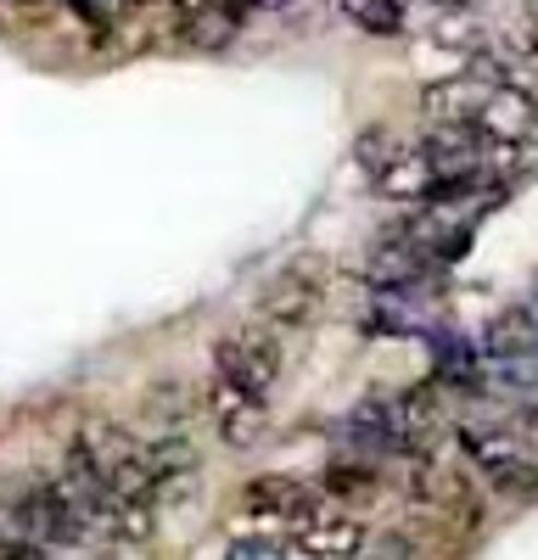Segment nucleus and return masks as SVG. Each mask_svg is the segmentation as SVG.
Wrapping results in <instances>:
<instances>
[{
	"mask_svg": "<svg viewBox=\"0 0 538 560\" xmlns=\"http://www.w3.org/2000/svg\"><path fill=\"white\" fill-rule=\"evenodd\" d=\"M68 459H79L90 477L118 499H157V471H152V448L134 438L118 420H84Z\"/></svg>",
	"mask_w": 538,
	"mask_h": 560,
	"instance_id": "obj_1",
	"label": "nucleus"
},
{
	"mask_svg": "<svg viewBox=\"0 0 538 560\" xmlns=\"http://www.w3.org/2000/svg\"><path fill=\"white\" fill-rule=\"evenodd\" d=\"M460 454L482 471V482L505 499H538V459L493 427H460Z\"/></svg>",
	"mask_w": 538,
	"mask_h": 560,
	"instance_id": "obj_2",
	"label": "nucleus"
},
{
	"mask_svg": "<svg viewBox=\"0 0 538 560\" xmlns=\"http://www.w3.org/2000/svg\"><path fill=\"white\" fill-rule=\"evenodd\" d=\"M213 364H219V376H231V382H242L253 393H269L281 382V370H286V342L269 331V319L264 325H242V331L213 342Z\"/></svg>",
	"mask_w": 538,
	"mask_h": 560,
	"instance_id": "obj_3",
	"label": "nucleus"
},
{
	"mask_svg": "<svg viewBox=\"0 0 538 560\" xmlns=\"http://www.w3.org/2000/svg\"><path fill=\"white\" fill-rule=\"evenodd\" d=\"M320 298H326V264L314 258V253H303L286 269L269 275L258 308H264L269 325H308L314 314H320Z\"/></svg>",
	"mask_w": 538,
	"mask_h": 560,
	"instance_id": "obj_4",
	"label": "nucleus"
},
{
	"mask_svg": "<svg viewBox=\"0 0 538 560\" xmlns=\"http://www.w3.org/2000/svg\"><path fill=\"white\" fill-rule=\"evenodd\" d=\"M202 409H208V420H213V432H219L224 448H253L264 438V427H269L264 393H253V387H242L231 376H219V370H213V382L202 387Z\"/></svg>",
	"mask_w": 538,
	"mask_h": 560,
	"instance_id": "obj_5",
	"label": "nucleus"
},
{
	"mask_svg": "<svg viewBox=\"0 0 538 560\" xmlns=\"http://www.w3.org/2000/svg\"><path fill=\"white\" fill-rule=\"evenodd\" d=\"M242 504L258 522H292V527H308L314 516H326L320 493H314L308 482H297V477H253L242 488Z\"/></svg>",
	"mask_w": 538,
	"mask_h": 560,
	"instance_id": "obj_6",
	"label": "nucleus"
},
{
	"mask_svg": "<svg viewBox=\"0 0 538 560\" xmlns=\"http://www.w3.org/2000/svg\"><path fill=\"white\" fill-rule=\"evenodd\" d=\"M471 129H482L493 140H533L538 135V96L533 90H516L511 79H500L488 90V102H482Z\"/></svg>",
	"mask_w": 538,
	"mask_h": 560,
	"instance_id": "obj_7",
	"label": "nucleus"
},
{
	"mask_svg": "<svg viewBox=\"0 0 538 560\" xmlns=\"http://www.w3.org/2000/svg\"><path fill=\"white\" fill-rule=\"evenodd\" d=\"M365 549V522L359 516H314L308 527L292 533V555L303 560H353Z\"/></svg>",
	"mask_w": 538,
	"mask_h": 560,
	"instance_id": "obj_8",
	"label": "nucleus"
},
{
	"mask_svg": "<svg viewBox=\"0 0 538 560\" xmlns=\"http://www.w3.org/2000/svg\"><path fill=\"white\" fill-rule=\"evenodd\" d=\"M376 185H382L387 197H404V202H432V191H437V168H432L426 152H398V158L376 174Z\"/></svg>",
	"mask_w": 538,
	"mask_h": 560,
	"instance_id": "obj_9",
	"label": "nucleus"
},
{
	"mask_svg": "<svg viewBox=\"0 0 538 560\" xmlns=\"http://www.w3.org/2000/svg\"><path fill=\"white\" fill-rule=\"evenodd\" d=\"M320 493H331V499H359V504H371V499L382 493V477L371 471V465H331V471H326V482H320Z\"/></svg>",
	"mask_w": 538,
	"mask_h": 560,
	"instance_id": "obj_10",
	"label": "nucleus"
},
{
	"mask_svg": "<svg viewBox=\"0 0 538 560\" xmlns=\"http://www.w3.org/2000/svg\"><path fill=\"white\" fill-rule=\"evenodd\" d=\"M342 7L371 34H404V0H342Z\"/></svg>",
	"mask_w": 538,
	"mask_h": 560,
	"instance_id": "obj_11",
	"label": "nucleus"
},
{
	"mask_svg": "<svg viewBox=\"0 0 538 560\" xmlns=\"http://www.w3.org/2000/svg\"><path fill=\"white\" fill-rule=\"evenodd\" d=\"M398 152H404V147H398V140H393L387 129H365V135H359V147H353V158L371 168V179H376V174H382Z\"/></svg>",
	"mask_w": 538,
	"mask_h": 560,
	"instance_id": "obj_12",
	"label": "nucleus"
},
{
	"mask_svg": "<svg viewBox=\"0 0 538 560\" xmlns=\"http://www.w3.org/2000/svg\"><path fill=\"white\" fill-rule=\"evenodd\" d=\"M527 314H505L500 325H488V348L493 353H516V348H527Z\"/></svg>",
	"mask_w": 538,
	"mask_h": 560,
	"instance_id": "obj_13",
	"label": "nucleus"
},
{
	"mask_svg": "<svg viewBox=\"0 0 538 560\" xmlns=\"http://www.w3.org/2000/svg\"><path fill=\"white\" fill-rule=\"evenodd\" d=\"M224 560H281V549L276 544H231Z\"/></svg>",
	"mask_w": 538,
	"mask_h": 560,
	"instance_id": "obj_14",
	"label": "nucleus"
},
{
	"mask_svg": "<svg viewBox=\"0 0 538 560\" xmlns=\"http://www.w3.org/2000/svg\"><path fill=\"white\" fill-rule=\"evenodd\" d=\"M527 420H533V427H538V409H533V415H527Z\"/></svg>",
	"mask_w": 538,
	"mask_h": 560,
	"instance_id": "obj_15",
	"label": "nucleus"
},
{
	"mask_svg": "<svg viewBox=\"0 0 538 560\" xmlns=\"http://www.w3.org/2000/svg\"><path fill=\"white\" fill-rule=\"evenodd\" d=\"M134 7H152V0H134Z\"/></svg>",
	"mask_w": 538,
	"mask_h": 560,
	"instance_id": "obj_16",
	"label": "nucleus"
}]
</instances>
